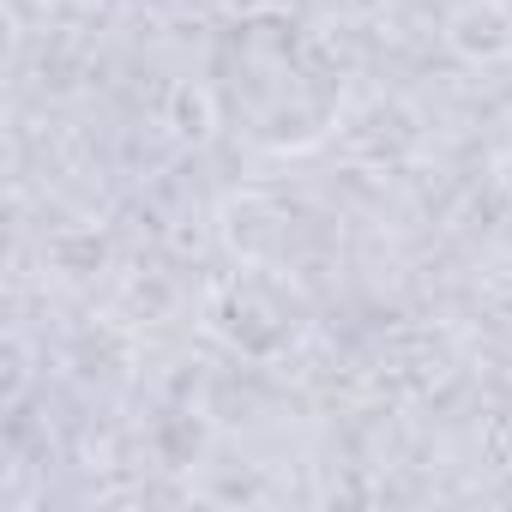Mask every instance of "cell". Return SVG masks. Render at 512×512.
Returning <instances> with one entry per match:
<instances>
[{
	"label": "cell",
	"instance_id": "1",
	"mask_svg": "<svg viewBox=\"0 0 512 512\" xmlns=\"http://www.w3.org/2000/svg\"><path fill=\"white\" fill-rule=\"evenodd\" d=\"M205 97L235 145L302 157L326 145L344 115V67L308 19L284 7H253L211 31Z\"/></svg>",
	"mask_w": 512,
	"mask_h": 512
}]
</instances>
